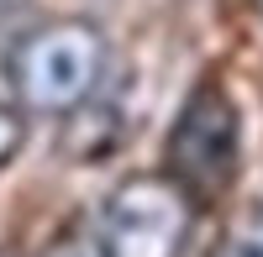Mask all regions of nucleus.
<instances>
[{
    "label": "nucleus",
    "mask_w": 263,
    "mask_h": 257,
    "mask_svg": "<svg viewBox=\"0 0 263 257\" xmlns=\"http://www.w3.org/2000/svg\"><path fill=\"white\" fill-rule=\"evenodd\" d=\"M216 257H263V226H248V231H232V237L216 247Z\"/></svg>",
    "instance_id": "nucleus-5"
},
{
    "label": "nucleus",
    "mask_w": 263,
    "mask_h": 257,
    "mask_svg": "<svg viewBox=\"0 0 263 257\" xmlns=\"http://www.w3.org/2000/svg\"><path fill=\"white\" fill-rule=\"evenodd\" d=\"M253 11H258V21H263V0H253Z\"/></svg>",
    "instance_id": "nucleus-8"
},
{
    "label": "nucleus",
    "mask_w": 263,
    "mask_h": 257,
    "mask_svg": "<svg viewBox=\"0 0 263 257\" xmlns=\"http://www.w3.org/2000/svg\"><path fill=\"white\" fill-rule=\"evenodd\" d=\"M195 210L168 174H132L100 200L90 237L100 257H184Z\"/></svg>",
    "instance_id": "nucleus-3"
},
{
    "label": "nucleus",
    "mask_w": 263,
    "mask_h": 257,
    "mask_svg": "<svg viewBox=\"0 0 263 257\" xmlns=\"http://www.w3.org/2000/svg\"><path fill=\"white\" fill-rule=\"evenodd\" d=\"M27 6H32V0H0V21L16 16V11H27Z\"/></svg>",
    "instance_id": "nucleus-7"
},
{
    "label": "nucleus",
    "mask_w": 263,
    "mask_h": 257,
    "mask_svg": "<svg viewBox=\"0 0 263 257\" xmlns=\"http://www.w3.org/2000/svg\"><path fill=\"white\" fill-rule=\"evenodd\" d=\"M21 142H27V121L11 100H0V168H11V158L21 153Z\"/></svg>",
    "instance_id": "nucleus-4"
},
{
    "label": "nucleus",
    "mask_w": 263,
    "mask_h": 257,
    "mask_svg": "<svg viewBox=\"0 0 263 257\" xmlns=\"http://www.w3.org/2000/svg\"><path fill=\"white\" fill-rule=\"evenodd\" d=\"M105 79V32L95 21L58 16L6 48V90L21 116H69L90 105Z\"/></svg>",
    "instance_id": "nucleus-1"
},
{
    "label": "nucleus",
    "mask_w": 263,
    "mask_h": 257,
    "mask_svg": "<svg viewBox=\"0 0 263 257\" xmlns=\"http://www.w3.org/2000/svg\"><path fill=\"white\" fill-rule=\"evenodd\" d=\"M237 168H242V111L216 74H205L184 95L179 116L163 142V174L184 189L195 205L221 200Z\"/></svg>",
    "instance_id": "nucleus-2"
},
{
    "label": "nucleus",
    "mask_w": 263,
    "mask_h": 257,
    "mask_svg": "<svg viewBox=\"0 0 263 257\" xmlns=\"http://www.w3.org/2000/svg\"><path fill=\"white\" fill-rule=\"evenodd\" d=\"M37 257H100V247H95V237H58V242H48Z\"/></svg>",
    "instance_id": "nucleus-6"
}]
</instances>
